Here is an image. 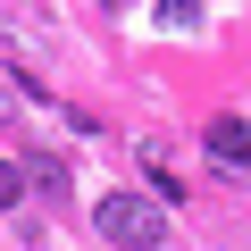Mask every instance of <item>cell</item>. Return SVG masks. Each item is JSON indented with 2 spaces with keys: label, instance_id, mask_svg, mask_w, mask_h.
<instances>
[{
  "label": "cell",
  "instance_id": "6da1fadb",
  "mask_svg": "<svg viewBox=\"0 0 251 251\" xmlns=\"http://www.w3.org/2000/svg\"><path fill=\"white\" fill-rule=\"evenodd\" d=\"M92 226H100L117 251H151V243H168V209H159L151 193H100V201H92Z\"/></svg>",
  "mask_w": 251,
  "mask_h": 251
},
{
  "label": "cell",
  "instance_id": "7a4b0ae2",
  "mask_svg": "<svg viewBox=\"0 0 251 251\" xmlns=\"http://www.w3.org/2000/svg\"><path fill=\"white\" fill-rule=\"evenodd\" d=\"M209 159L218 168H251V117H209Z\"/></svg>",
  "mask_w": 251,
  "mask_h": 251
},
{
  "label": "cell",
  "instance_id": "3957f363",
  "mask_svg": "<svg viewBox=\"0 0 251 251\" xmlns=\"http://www.w3.org/2000/svg\"><path fill=\"white\" fill-rule=\"evenodd\" d=\"M17 201H25V168H17V159H0V209H17Z\"/></svg>",
  "mask_w": 251,
  "mask_h": 251
}]
</instances>
